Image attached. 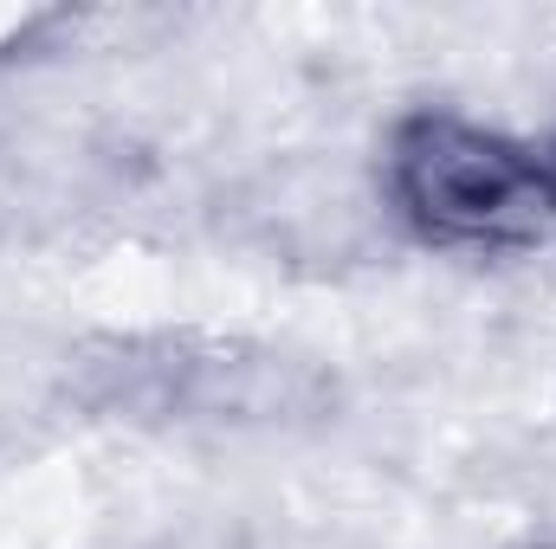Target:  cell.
Segmentation results:
<instances>
[{"label":"cell","instance_id":"1","mask_svg":"<svg viewBox=\"0 0 556 549\" xmlns=\"http://www.w3.org/2000/svg\"><path fill=\"white\" fill-rule=\"evenodd\" d=\"M389 188H395V207L427 240L466 246V253L531 246L556 220L551 175L511 137L466 117L408 124L389 162Z\"/></svg>","mask_w":556,"mask_h":549},{"label":"cell","instance_id":"2","mask_svg":"<svg viewBox=\"0 0 556 549\" xmlns=\"http://www.w3.org/2000/svg\"><path fill=\"white\" fill-rule=\"evenodd\" d=\"M525 549H556V544H525Z\"/></svg>","mask_w":556,"mask_h":549},{"label":"cell","instance_id":"3","mask_svg":"<svg viewBox=\"0 0 556 549\" xmlns=\"http://www.w3.org/2000/svg\"><path fill=\"white\" fill-rule=\"evenodd\" d=\"M551 194H556V175H551Z\"/></svg>","mask_w":556,"mask_h":549}]
</instances>
